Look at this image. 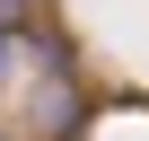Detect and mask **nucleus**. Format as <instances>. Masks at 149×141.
Returning <instances> with one entry per match:
<instances>
[{
    "label": "nucleus",
    "instance_id": "f257e3e1",
    "mask_svg": "<svg viewBox=\"0 0 149 141\" xmlns=\"http://www.w3.org/2000/svg\"><path fill=\"white\" fill-rule=\"evenodd\" d=\"M35 9H44V0H0V27H9V35H18V27L35 18Z\"/></svg>",
    "mask_w": 149,
    "mask_h": 141
}]
</instances>
